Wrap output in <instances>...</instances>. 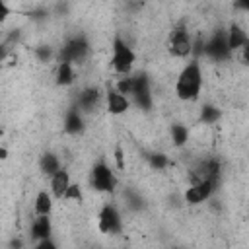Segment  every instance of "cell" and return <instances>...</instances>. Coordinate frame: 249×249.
Here are the masks:
<instances>
[{"mask_svg": "<svg viewBox=\"0 0 249 249\" xmlns=\"http://www.w3.org/2000/svg\"><path fill=\"white\" fill-rule=\"evenodd\" d=\"M202 89V68L196 58L189 60L175 80V95L181 101H196Z\"/></svg>", "mask_w": 249, "mask_h": 249, "instance_id": "cell-1", "label": "cell"}, {"mask_svg": "<svg viewBox=\"0 0 249 249\" xmlns=\"http://www.w3.org/2000/svg\"><path fill=\"white\" fill-rule=\"evenodd\" d=\"M109 64H111V68H113L119 76H128V74H132V68H134V64H136V53L132 51V47H130L121 35H115V37H113Z\"/></svg>", "mask_w": 249, "mask_h": 249, "instance_id": "cell-2", "label": "cell"}, {"mask_svg": "<svg viewBox=\"0 0 249 249\" xmlns=\"http://www.w3.org/2000/svg\"><path fill=\"white\" fill-rule=\"evenodd\" d=\"M193 47H195V41H193L191 31L187 29L185 23H177L173 27V31L169 33V41H167L169 54L173 58H187V56H191Z\"/></svg>", "mask_w": 249, "mask_h": 249, "instance_id": "cell-3", "label": "cell"}, {"mask_svg": "<svg viewBox=\"0 0 249 249\" xmlns=\"http://www.w3.org/2000/svg\"><path fill=\"white\" fill-rule=\"evenodd\" d=\"M89 185L93 191L97 193H113L117 187V177L115 171L105 163V161H97L93 163L91 171H89Z\"/></svg>", "mask_w": 249, "mask_h": 249, "instance_id": "cell-4", "label": "cell"}, {"mask_svg": "<svg viewBox=\"0 0 249 249\" xmlns=\"http://www.w3.org/2000/svg\"><path fill=\"white\" fill-rule=\"evenodd\" d=\"M216 185L218 183L212 181V179H196L187 187L183 198H185L187 204H202L212 196Z\"/></svg>", "mask_w": 249, "mask_h": 249, "instance_id": "cell-5", "label": "cell"}, {"mask_svg": "<svg viewBox=\"0 0 249 249\" xmlns=\"http://www.w3.org/2000/svg\"><path fill=\"white\" fill-rule=\"evenodd\" d=\"M97 230L101 233H121L123 218L115 204H103V208L97 214Z\"/></svg>", "mask_w": 249, "mask_h": 249, "instance_id": "cell-6", "label": "cell"}, {"mask_svg": "<svg viewBox=\"0 0 249 249\" xmlns=\"http://www.w3.org/2000/svg\"><path fill=\"white\" fill-rule=\"evenodd\" d=\"M89 53V43L82 37V35H76L72 39H68L62 49H60V60H68V62H74L78 64L80 60H84Z\"/></svg>", "mask_w": 249, "mask_h": 249, "instance_id": "cell-7", "label": "cell"}, {"mask_svg": "<svg viewBox=\"0 0 249 249\" xmlns=\"http://www.w3.org/2000/svg\"><path fill=\"white\" fill-rule=\"evenodd\" d=\"M105 107L111 115H124L130 109V97L121 93L115 86L107 89L105 93Z\"/></svg>", "mask_w": 249, "mask_h": 249, "instance_id": "cell-8", "label": "cell"}, {"mask_svg": "<svg viewBox=\"0 0 249 249\" xmlns=\"http://www.w3.org/2000/svg\"><path fill=\"white\" fill-rule=\"evenodd\" d=\"M204 53L210 54L214 60H222V58H228L231 54L230 47H228V37H226V31L222 33H216L204 47Z\"/></svg>", "mask_w": 249, "mask_h": 249, "instance_id": "cell-9", "label": "cell"}, {"mask_svg": "<svg viewBox=\"0 0 249 249\" xmlns=\"http://www.w3.org/2000/svg\"><path fill=\"white\" fill-rule=\"evenodd\" d=\"M86 128V123H84V111L76 105V107H70L64 115V132L70 134V136H78L82 134Z\"/></svg>", "mask_w": 249, "mask_h": 249, "instance_id": "cell-10", "label": "cell"}, {"mask_svg": "<svg viewBox=\"0 0 249 249\" xmlns=\"http://www.w3.org/2000/svg\"><path fill=\"white\" fill-rule=\"evenodd\" d=\"M70 183H72V179H70L68 169L60 167L54 175H51V177H49V191L53 193V196H54V198L62 200V196H64L66 189L70 187Z\"/></svg>", "mask_w": 249, "mask_h": 249, "instance_id": "cell-11", "label": "cell"}, {"mask_svg": "<svg viewBox=\"0 0 249 249\" xmlns=\"http://www.w3.org/2000/svg\"><path fill=\"white\" fill-rule=\"evenodd\" d=\"M226 37H228V47H230V51H231V53H239L241 47L245 45L249 33H247L245 27H241L237 21H231L230 27H228V31H226Z\"/></svg>", "mask_w": 249, "mask_h": 249, "instance_id": "cell-12", "label": "cell"}, {"mask_svg": "<svg viewBox=\"0 0 249 249\" xmlns=\"http://www.w3.org/2000/svg\"><path fill=\"white\" fill-rule=\"evenodd\" d=\"M53 200H54L53 193L47 191V189H41L35 195V200H33V212H35V216H51L53 206H54Z\"/></svg>", "mask_w": 249, "mask_h": 249, "instance_id": "cell-13", "label": "cell"}, {"mask_svg": "<svg viewBox=\"0 0 249 249\" xmlns=\"http://www.w3.org/2000/svg\"><path fill=\"white\" fill-rule=\"evenodd\" d=\"M76 80V70H74V62H68V60H60L58 66H56V72H54V82L56 86H72Z\"/></svg>", "mask_w": 249, "mask_h": 249, "instance_id": "cell-14", "label": "cell"}, {"mask_svg": "<svg viewBox=\"0 0 249 249\" xmlns=\"http://www.w3.org/2000/svg\"><path fill=\"white\" fill-rule=\"evenodd\" d=\"M51 235H53L51 216H35V220L31 224V237L35 241H39V239H45V237H51Z\"/></svg>", "mask_w": 249, "mask_h": 249, "instance_id": "cell-15", "label": "cell"}, {"mask_svg": "<svg viewBox=\"0 0 249 249\" xmlns=\"http://www.w3.org/2000/svg\"><path fill=\"white\" fill-rule=\"evenodd\" d=\"M60 167H62V165H60V160H58V156L53 154V152H45V154L41 156V160H39V169H41L47 177L54 175Z\"/></svg>", "mask_w": 249, "mask_h": 249, "instance_id": "cell-16", "label": "cell"}, {"mask_svg": "<svg viewBox=\"0 0 249 249\" xmlns=\"http://www.w3.org/2000/svg\"><path fill=\"white\" fill-rule=\"evenodd\" d=\"M97 101H99V91H97V88H88V89H84V91L78 95V107H80L82 111H91V109L97 105Z\"/></svg>", "mask_w": 249, "mask_h": 249, "instance_id": "cell-17", "label": "cell"}, {"mask_svg": "<svg viewBox=\"0 0 249 249\" xmlns=\"http://www.w3.org/2000/svg\"><path fill=\"white\" fill-rule=\"evenodd\" d=\"M169 134H171V142H173V146H177V148H183V146L189 142V128H187L185 124H179V123L171 124Z\"/></svg>", "mask_w": 249, "mask_h": 249, "instance_id": "cell-18", "label": "cell"}, {"mask_svg": "<svg viewBox=\"0 0 249 249\" xmlns=\"http://www.w3.org/2000/svg\"><path fill=\"white\" fill-rule=\"evenodd\" d=\"M218 119H220V109H218V107H214V105H204V107L200 109V121H202L204 124H214Z\"/></svg>", "mask_w": 249, "mask_h": 249, "instance_id": "cell-19", "label": "cell"}, {"mask_svg": "<svg viewBox=\"0 0 249 249\" xmlns=\"http://www.w3.org/2000/svg\"><path fill=\"white\" fill-rule=\"evenodd\" d=\"M62 200H68V202H84V191H82V187L78 185V183H70V187L66 189V193H64V196H62Z\"/></svg>", "mask_w": 249, "mask_h": 249, "instance_id": "cell-20", "label": "cell"}, {"mask_svg": "<svg viewBox=\"0 0 249 249\" xmlns=\"http://www.w3.org/2000/svg\"><path fill=\"white\" fill-rule=\"evenodd\" d=\"M115 88L121 91V93H124V95H132V88H134V78H132V74H128V76H121L119 80H117V84H115Z\"/></svg>", "mask_w": 249, "mask_h": 249, "instance_id": "cell-21", "label": "cell"}, {"mask_svg": "<svg viewBox=\"0 0 249 249\" xmlns=\"http://www.w3.org/2000/svg\"><path fill=\"white\" fill-rule=\"evenodd\" d=\"M148 163H150V167H152V169L161 171V169H165V167H167L169 160H167V156H165V154H152V156H148Z\"/></svg>", "mask_w": 249, "mask_h": 249, "instance_id": "cell-22", "label": "cell"}, {"mask_svg": "<svg viewBox=\"0 0 249 249\" xmlns=\"http://www.w3.org/2000/svg\"><path fill=\"white\" fill-rule=\"evenodd\" d=\"M35 56L41 60V62H49L53 58V49L49 45H41L35 49Z\"/></svg>", "mask_w": 249, "mask_h": 249, "instance_id": "cell-23", "label": "cell"}, {"mask_svg": "<svg viewBox=\"0 0 249 249\" xmlns=\"http://www.w3.org/2000/svg\"><path fill=\"white\" fill-rule=\"evenodd\" d=\"M113 160H115V167H117L119 171H123L124 165H126V161H124V150H123L121 146L115 148V152H113Z\"/></svg>", "mask_w": 249, "mask_h": 249, "instance_id": "cell-24", "label": "cell"}, {"mask_svg": "<svg viewBox=\"0 0 249 249\" xmlns=\"http://www.w3.org/2000/svg\"><path fill=\"white\" fill-rule=\"evenodd\" d=\"M35 247H37V249H56V243H54L51 237H45V239L35 241Z\"/></svg>", "mask_w": 249, "mask_h": 249, "instance_id": "cell-25", "label": "cell"}, {"mask_svg": "<svg viewBox=\"0 0 249 249\" xmlns=\"http://www.w3.org/2000/svg\"><path fill=\"white\" fill-rule=\"evenodd\" d=\"M239 58H241V62H243L245 66H249V37H247L245 45H243L241 51H239Z\"/></svg>", "mask_w": 249, "mask_h": 249, "instance_id": "cell-26", "label": "cell"}, {"mask_svg": "<svg viewBox=\"0 0 249 249\" xmlns=\"http://www.w3.org/2000/svg\"><path fill=\"white\" fill-rule=\"evenodd\" d=\"M10 14H12V10H10L8 2H6V0H0V19L6 21V19L10 18Z\"/></svg>", "mask_w": 249, "mask_h": 249, "instance_id": "cell-27", "label": "cell"}, {"mask_svg": "<svg viewBox=\"0 0 249 249\" xmlns=\"http://www.w3.org/2000/svg\"><path fill=\"white\" fill-rule=\"evenodd\" d=\"M235 6L241 8V10H247V12H249V0H237Z\"/></svg>", "mask_w": 249, "mask_h": 249, "instance_id": "cell-28", "label": "cell"}, {"mask_svg": "<svg viewBox=\"0 0 249 249\" xmlns=\"http://www.w3.org/2000/svg\"><path fill=\"white\" fill-rule=\"evenodd\" d=\"M0 160H8V148H6V144L0 146Z\"/></svg>", "mask_w": 249, "mask_h": 249, "instance_id": "cell-29", "label": "cell"}]
</instances>
